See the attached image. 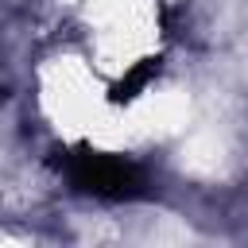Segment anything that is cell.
Returning <instances> with one entry per match:
<instances>
[{
    "instance_id": "1",
    "label": "cell",
    "mask_w": 248,
    "mask_h": 248,
    "mask_svg": "<svg viewBox=\"0 0 248 248\" xmlns=\"http://www.w3.org/2000/svg\"><path fill=\"white\" fill-rule=\"evenodd\" d=\"M58 167L66 170L70 186L89 198L105 202H136L151 194V178L140 163L112 155V151H93V147H74L58 151Z\"/></svg>"
},
{
    "instance_id": "2",
    "label": "cell",
    "mask_w": 248,
    "mask_h": 248,
    "mask_svg": "<svg viewBox=\"0 0 248 248\" xmlns=\"http://www.w3.org/2000/svg\"><path fill=\"white\" fill-rule=\"evenodd\" d=\"M155 74H159V58H143V62H136V66H132V70H128V74L108 89V101H116V105H120V101L140 97V89H143Z\"/></svg>"
}]
</instances>
